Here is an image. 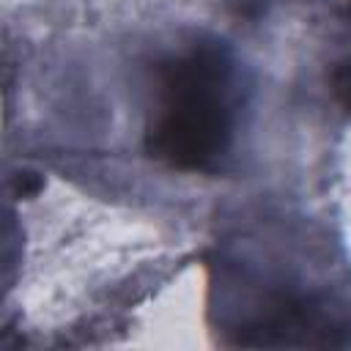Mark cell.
<instances>
[{
	"mask_svg": "<svg viewBox=\"0 0 351 351\" xmlns=\"http://www.w3.org/2000/svg\"><path fill=\"white\" fill-rule=\"evenodd\" d=\"M233 137V66L214 41L192 44L156 69L145 154L176 170H208Z\"/></svg>",
	"mask_w": 351,
	"mask_h": 351,
	"instance_id": "6da1fadb",
	"label": "cell"
},
{
	"mask_svg": "<svg viewBox=\"0 0 351 351\" xmlns=\"http://www.w3.org/2000/svg\"><path fill=\"white\" fill-rule=\"evenodd\" d=\"M329 85H332L335 101H337L346 112H351V60H340V63L332 66Z\"/></svg>",
	"mask_w": 351,
	"mask_h": 351,
	"instance_id": "7a4b0ae2",
	"label": "cell"
},
{
	"mask_svg": "<svg viewBox=\"0 0 351 351\" xmlns=\"http://www.w3.org/2000/svg\"><path fill=\"white\" fill-rule=\"evenodd\" d=\"M44 189V178L38 176V173H33V170H19V173H14L11 176V195L14 197H36L38 192Z\"/></svg>",
	"mask_w": 351,
	"mask_h": 351,
	"instance_id": "3957f363",
	"label": "cell"
},
{
	"mask_svg": "<svg viewBox=\"0 0 351 351\" xmlns=\"http://www.w3.org/2000/svg\"><path fill=\"white\" fill-rule=\"evenodd\" d=\"M348 5H351V0H348Z\"/></svg>",
	"mask_w": 351,
	"mask_h": 351,
	"instance_id": "277c9868",
	"label": "cell"
}]
</instances>
